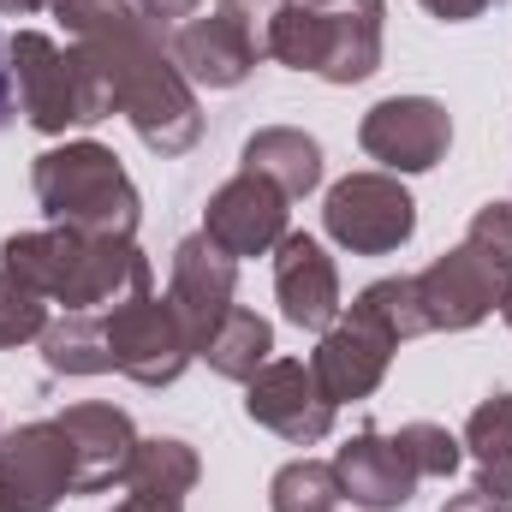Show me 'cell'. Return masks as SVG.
Segmentation results:
<instances>
[{
    "mask_svg": "<svg viewBox=\"0 0 512 512\" xmlns=\"http://www.w3.org/2000/svg\"><path fill=\"white\" fill-rule=\"evenodd\" d=\"M66 36L102 66L114 108L131 120L143 149L155 155H191L203 137V108L191 78L179 72L161 24H149L131 0H48Z\"/></svg>",
    "mask_w": 512,
    "mask_h": 512,
    "instance_id": "obj_1",
    "label": "cell"
},
{
    "mask_svg": "<svg viewBox=\"0 0 512 512\" xmlns=\"http://www.w3.org/2000/svg\"><path fill=\"white\" fill-rule=\"evenodd\" d=\"M0 268L36 286L48 304L66 310H114L131 292L149 286V256L137 239H108V233H72V227H42V233H12L0 245Z\"/></svg>",
    "mask_w": 512,
    "mask_h": 512,
    "instance_id": "obj_2",
    "label": "cell"
},
{
    "mask_svg": "<svg viewBox=\"0 0 512 512\" xmlns=\"http://www.w3.org/2000/svg\"><path fill=\"white\" fill-rule=\"evenodd\" d=\"M30 191L42 203V215L54 227L72 233H108V239H137L143 221V197L120 167V155L96 137L78 143H54L30 161Z\"/></svg>",
    "mask_w": 512,
    "mask_h": 512,
    "instance_id": "obj_3",
    "label": "cell"
},
{
    "mask_svg": "<svg viewBox=\"0 0 512 512\" xmlns=\"http://www.w3.org/2000/svg\"><path fill=\"white\" fill-rule=\"evenodd\" d=\"M387 0H286L268 30V60L316 72L322 84H364L382 72Z\"/></svg>",
    "mask_w": 512,
    "mask_h": 512,
    "instance_id": "obj_4",
    "label": "cell"
},
{
    "mask_svg": "<svg viewBox=\"0 0 512 512\" xmlns=\"http://www.w3.org/2000/svg\"><path fill=\"white\" fill-rule=\"evenodd\" d=\"M12 84H18L24 120L42 137H60L72 126H96V120L114 114V90H108L102 66L78 42H54L42 30L12 36Z\"/></svg>",
    "mask_w": 512,
    "mask_h": 512,
    "instance_id": "obj_5",
    "label": "cell"
},
{
    "mask_svg": "<svg viewBox=\"0 0 512 512\" xmlns=\"http://www.w3.org/2000/svg\"><path fill=\"white\" fill-rule=\"evenodd\" d=\"M322 227L352 256H393L417 233V203L399 173H346L322 197Z\"/></svg>",
    "mask_w": 512,
    "mask_h": 512,
    "instance_id": "obj_6",
    "label": "cell"
},
{
    "mask_svg": "<svg viewBox=\"0 0 512 512\" xmlns=\"http://www.w3.org/2000/svg\"><path fill=\"white\" fill-rule=\"evenodd\" d=\"M102 322H108L114 370L137 387H173L191 370V358H197V346H191L179 310H173L167 298H155V292L120 298L114 310H102Z\"/></svg>",
    "mask_w": 512,
    "mask_h": 512,
    "instance_id": "obj_7",
    "label": "cell"
},
{
    "mask_svg": "<svg viewBox=\"0 0 512 512\" xmlns=\"http://www.w3.org/2000/svg\"><path fill=\"white\" fill-rule=\"evenodd\" d=\"M417 280V310H423V328L429 334H465L477 322H489L512 292V268L489 262L471 245H453L447 256H435Z\"/></svg>",
    "mask_w": 512,
    "mask_h": 512,
    "instance_id": "obj_8",
    "label": "cell"
},
{
    "mask_svg": "<svg viewBox=\"0 0 512 512\" xmlns=\"http://www.w3.org/2000/svg\"><path fill=\"white\" fill-rule=\"evenodd\" d=\"M334 411H340V405L322 393L316 370H310L304 358H268L251 382H245V417H251L256 429L280 435L286 447H316V441H328Z\"/></svg>",
    "mask_w": 512,
    "mask_h": 512,
    "instance_id": "obj_9",
    "label": "cell"
},
{
    "mask_svg": "<svg viewBox=\"0 0 512 512\" xmlns=\"http://www.w3.org/2000/svg\"><path fill=\"white\" fill-rule=\"evenodd\" d=\"M78 459L60 423H18L0 435V512H54L72 495Z\"/></svg>",
    "mask_w": 512,
    "mask_h": 512,
    "instance_id": "obj_10",
    "label": "cell"
},
{
    "mask_svg": "<svg viewBox=\"0 0 512 512\" xmlns=\"http://www.w3.org/2000/svg\"><path fill=\"white\" fill-rule=\"evenodd\" d=\"M358 143L382 173H429L453 149V114L435 96H387L358 120Z\"/></svg>",
    "mask_w": 512,
    "mask_h": 512,
    "instance_id": "obj_11",
    "label": "cell"
},
{
    "mask_svg": "<svg viewBox=\"0 0 512 512\" xmlns=\"http://www.w3.org/2000/svg\"><path fill=\"white\" fill-rule=\"evenodd\" d=\"M233 298H239V262L221 251V245H209L203 233H191V239L173 245L167 304L179 310V322H185V334H191L197 352L209 346V334L221 328V316L233 310Z\"/></svg>",
    "mask_w": 512,
    "mask_h": 512,
    "instance_id": "obj_12",
    "label": "cell"
},
{
    "mask_svg": "<svg viewBox=\"0 0 512 512\" xmlns=\"http://www.w3.org/2000/svg\"><path fill=\"white\" fill-rule=\"evenodd\" d=\"M203 239L221 245L233 262L268 256L286 239V197H280L268 179H256V173L239 167V173L209 197V209H203Z\"/></svg>",
    "mask_w": 512,
    "mask_h": 512,
    "instance_id": "obj_13",
    "label": "cell"
},
{
    "mask_svg": "<svg viewBox=\"0 0 512 512\" xmlns=\"http://www.w3.org/2000/svg\"><path fill=\"white\" fill-rule=\"evenodd\" d=\"M393 352H399L393 334H382L370 316L346 310V316L316 340L310 370H316V382H322V393H328L334 405H352V399H370V393L387 382Z\"/></svg>",
    "mask_w": 512,
    "mask_h": 512,
    "instance_id": "obj_14",
    "label": "cell"
},
{
    "mask_svg": "<svg viewBox=\"0 0 512 512\" xmlns=\"http://www.w3.org/2000/svg\"><path fill=\"white\" fill-rule=\"evenodd\" d=\"M274 298L298 334H328L340 322V268L310 233H286L274 245Z\"/></svg>",
    "mask_w": 512,
    "mask_h": 512,
    "instance_id": "obj_15",
    "label": "cell"
},
{
    "mask_svg": "<svg viewBox=\"0 0 512 512\" xmlns=\"http://www.w3.org/2000/svg\"><path fill=\"white\" fill-rule=\"evenodd\" d=\"M167 48H173L179 72L191 78V90H239V84L256 72L251 36H245L221 6H215V12H197V18H185V24H173Z\"/></svg>",
    "mask_w": 512,
    "mask_h": 512,
    "instance_id": "obj_16",
    "label": "cell"
},
{
    "mask_svg": "<svg viewBox=\"0 0 512 512\" xmlns=\"http://www.w3.org/2000/svg\"><path fill=\"white\" fill-rule=\"evenodd\" d=\"M72 441V459H78V477H72V495H102L126 477V459L137 447V429L120 405H102V399H84V405H66L54 417Z\"/></svg>",
    "mask_w": 512,
    "mask_h": 512,
    "instance_id": "obj_17",
    "label": "cell"
},
{
    "mask_svg": "<svg viewBox=\"0 0 512 512\" xmlns=\"http://www.w3.org/2000/svg\"><path fill=\"white\" fill-rule=\"evenodd\" d=\"M334 477H340V495L364 512H399L417 489V471L405 465V453L393 447V435H352L340 453H334Z\"/></svg>",
    "mask_w": 512,
    "mask_h": 512,
    "instance_id": "obj_18",
    "label": "cell"
},
{
    "mask_svg": "<svg viewBox=\"0 0 512 512\" xmlns=\"http://www.w3.org/2000/svg\"><path fill=\"white\" fill-rule=\"evenodd\" d=\"M239 167L256 173V179H268V185L292 203V197H310V191L322 185V143L298 126H262V131L245 137Z\"/></svg>",
    "mask_w": 512,
    "mask_h": 512,
    "instance_id": "obj_19",
    "label": "cell"
},
{
    "mask_svg": "<svg viewBox=\"0 0 512 512\" xmlns=\"http://www.w3.org/2000/svg\"><path fill=\"white\" fill-rule=\"evenodd\" d=\"M197 477H203V459H197L191 441H179V435H137L120 489L143 495V501H185L197 489Z\"/></svg>",
    "mask_w": 512,
    "mask_h": 512,
    "instance_id": "obj_20",
    "label": "cell"
},
{
    "mask_svg": "<svg viewBox=\"0 0 512 512\" xmlns=\"http://www.w3.org/2000/svg\"><path fill=\"white\" fill-rule=\"evenodd\" d=\"M197 358H203L215 376H227V382H251L256 370L274 358V328H268V316H256V310H245V304H233Z\"/></svg>",
    "mask_w": 512,
    "mask_h": 512,
    "instance_id": "obj_21",
    "label": "cell"
},
{
    "mask_svg": "<svg viewBox=\"0 0 512 512\" xmlns=\"http://www.w3.org/2000/svg\"><path fill=\"white\" fill-rule=\"evenodd\" d=\"M477 465V489L489 495H512V393H489L471 423H465V441H459Z\"/></svg>",
    "mask_w": 512,
    "mask_h": 512,
    "instance_id": "obj_22",
    "label": "cell"
},
{
    "mask_svg": "<svg viewBox=\"0 0 512 512\" xmlns=\"http://www.w3.org/2000/svg\"><path fill=\"white\" fill-rule=\"evenodd\" d=\"M42 364L54 376H108L114 352H108V322L96 310H66L60 322H48L42 334Z\"/></svg>",
    "mask_w": 512,
    "mask_h": 512,
    "instance_id": "obj_23",
    "label": "cell"
},
{
    "mask_svg": "<svg viewBox=\"0 0 512 512\" xmlns=\"http://www.w3.org/2000/svg\"><path fill=\"white\" fill-rule=\"evenodd\" d=\"M352 310L358 316H370L382 334H393L399 346L405 340H417V334H429L423 328V310H417V280L411 274H387V280H370L358 298H352Z\"/></svg>",
    "mask_w": 512,
    "mask_h": 512,
    "instance_id": "obj_24",
    "label": "cell"
},
{
    "mask_svg": "<svg viewBox=\"0 0 512 512\" xmlns=\"http://www.w3.org/2000/svg\"><path fill=\"white\" fill-rule=\"evenodd\" d=\"M340 501H346V495H340V477H334V465H322V459H292V465H280L274 483H268V507L274 512H334Z\"/></svg>",
    "mask_w": 512,
    "mask_h": 512,
    "instance_id": "obj_25",
    "label": "cell"
},
{
    "mask_svg": "<svg viewBox=\"0 0 512 512\" xmlns=\"http://www.w3.org/2000/svg\"><path fill=\"white\" fill-rule=\"evenodd\" d=\"M42 334H48V298H42L36 286H24L18 274L0 268V352L30 346V340H42Z\"/></svg>",
    "mask_w": 512,
    "mask_h": 512,
    "instance_id": "obj_26",
    "label": "cell"
},
{
    "mask_svg": "<svg viewBox=\"0 0 512 512\" xmlns=\"http://www.w3.org/2000/svg\"><path fill=\"white\" fill-rule=\"evenodd\" d=\"M393 447L405 453V465L417 471V477H453L459 471V459H465V447H459V435L453 429H441V423H405L399 435H393Z\"/></svg>",
    "mask_w": 512,
    "mask_h": 512,
    "instance_id": "obj_27",
    "label": "cell"
},
{
    "mask_svg": "<svg viewBox=\"0 0 512 512\" xmlns=\"http://www.w3.org/2000/svg\"><path fill=\"white\" fill-rule=\"evenodd\" d=\"M465 245L483 251L489 262H501V268H512V203H483L471 215V227H465Z\"/></svg>",
    "mask_w": 512,
    "mask_h": 512,
    "instance_id": "obj_28",
    "label": "cell"
},
{
    "mask_svg": "<svg viewBox=\"0 0 512 512\" xmlns=\"http://www.w3.org/2000/svg\"><path fill=\"white\" fill-rule=\"evenodd\" d=\"M245 36H251V48H256V60H268V30H274V18H280V6L286 0H215Z\"/></svg>",
    "mask_w": 512,
    "mask_h": 512,
    "instance_id": "obj_29",
    "label": "cell"
},
{
    "mask_svg": "<svg viewBox=\"0 0 512 512\" xmlns=\"http://www.w3.org/2000/svg\"><path fill=\"white\" fill-rule=\"evenodd\" d=\"M149 24H185V18H197L203 12V0H131Z\"/></svg>",
    "mask_w": 512,
    "mask_h": 512,
    "instance_id": "obj_30",
    "label": "cell"
},
{
    "mask_svg": "<svg viewBox=\"0 0 512 512\" xmlns=\"http://www.w3.org/2000/svg\"><path fill=\"white\" fill-rule=\"evenodd\" d=\"M495 0H423V12L429 18H441V24H465V18H483Z\"/></svg>",
    "mask_w": 512,
    "mask_h": 512,
    "instance_id": "obj_31",
    "label": "cell"
},
{
    "mask_svg": "<svg viewBox=\"0 0 512 512\" xmlns=\"http://www.w3.org/2000/svg\"><path fill=\"white\" fill-rule=\"evenodd\" d=\"M18 114V84H12V36H0V131Z\"/></svg>",
    "mask_w": 512,
    "mask_h": 512,
    "instance_id": "obj_32",
    "label": "cell"
},
{
    "mask_svg": "<svg viewBox=\"0 0 512 512\" xmlns=\"http://www.w3.org/2000/svg\"><path fill=\"white\" fill-rule=\"evenodd\" d=\"M441 512H512V495H489V489H465V495H447Z\"/></svg>",
    "mask_w": 512,
    "mask_h": 512,
    "instance_id": "obj_33",
    "label": "cell"
},
{
    "mask_svg": "<svg viewBox=\"0 0 512 512\" xmlns=\"http://www.w3.org/2000/svg\"><path fill=\"white\" fill-rule=\"evenodd\" d=\"M114 512H185V501H143V495H126Z\"/></svg>",
    "mask_w": 512,
    "mask_h": 512,
    "instance_id": "obj_34",
    "label": "cell"
},
{
    "mask_svg": "<svg viewBox=\"0 0 512 512\" xmlns=\"http://www.w3.org/2000/svg\"><path fill=\"white\" fill-rule=\"evenodd\" d=\"M42 6H48V0H0L6 18H24V12H42Z\"/></svg>",
    "mask_w": 512,
    "mask_h": 512,
    "instance_id": "obj_35",
    "label": "cell"
},
{
    "mask_svg": "<svg viewBox=\"0 0 512 512\" xmlns=\"http://www.w3.org/2000/svg\"><path fill=\"white\" fill-rule=\"evenodd\" d=\"M501 316H507V328H512V292H507V304H501Z\"/></svg>",
    "mask_w": 512,
    "mask_h": 512,
    "instance_id": "obj_36",
    "label": "cell"
},
{
    "mask_svg": "<svg viewBox=\"0 0 512 512\" xmlns=\"http://www.w3.org/2000/svg\"><path fill=\"white\" fill-rule=\"evenodd\" d=\"M0 435H6V429H0Z\"/></svg>",
    "mask_w": 512,
    "mask_h": 512,
    "instance_id": "obj_37",
    "label": "cell"
}]
</instances>
